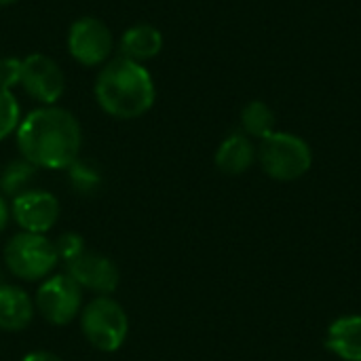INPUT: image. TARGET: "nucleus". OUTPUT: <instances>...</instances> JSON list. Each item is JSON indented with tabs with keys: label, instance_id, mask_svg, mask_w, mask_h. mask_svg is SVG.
I'll list each match as a JSON object with an SVG mask.
<instances>
[{
	"label": "nucleus",
	"instance_id": "nucleus-1",
	"mask_svg": "<svg viewBox=\"0 0 361 361\" xmlns=\"http://www.w3.org/2000/svg\"><path fill=\"white\" fill-rule=\"evenodd\" d=\"M82 131L72 112L57 106H42L21 118L17 148L34 167L68 169L80 152Z\"/></svg>",
	"mask_w": 361,
	"mask_h": 361
},
{
	"label": "nucleus",
	"instance_id": "nucleus-2",
	"mask_svg": "<svg viewBox=\"0 0 361 361\" xmlns=\"http://www.w3.org/2000/svg\"><path fill=\"white\" fill-rule=\"evenodd\" d=\"M157 97L152 74L140 61L110 59L95 78V99L114 118H137L146 114Z\"/></svg>",
	"mask_w": 361,
	"mask_h": 361
},
{
	"label": "nucleus",
	"instance_id": "nucleus-3",
	"mask_svg": "<svg viewBox=\"0 0 361 361\" xmlns=\"http://www.w3.org/2000/svg\"><path fill=\"white\" fill-rule=\"evenodd\" d=\"M258 161L269 178L277 182H294L311 169L313 150L300 135L275 131L260 140Z\"/></svg>",
	"mask_w": 361,
	"mask_h": 361
},
{
	"label": "nucleus",
	"instance_id": "nucleus-4",
	"mask_svg": "<svg viewBox=\"0 0 361 361\" xmlns=\"http://www.w3.org/2000/svg\"><path fill=\"white\" fill-rule=\"evenodd\" d=\"M80 328L97 351L112 353L123 347L129 332V319L116 300L99 296L82 309Z\"/></svg>",
	"mask_w": 361,
	"mask_h": 361
},
{
	"label": "nucleus",
	"instance_id": "nucleus-5",
	"mask_svg": "<svg viewBox=\"0 0 361 361\" xmlns=\"http://www.w3.org/2000/svg\"><path fill=\"white\" fill-rule=\"evenodd\" d=\"M55 243H51L44 235L36 233H19L4 247V262L8 271L23 281L44 279L57 264Z\"/></svg>",
	"mask_w": 361,
	"mask_h": 361
},
{
	"label": "nucleus",
	"instance_id": "nucleus-6",
	"mask_svg": "<svg viewBox=\"0 0 361 361\" xmlns=\"http://www.w3.org/2000/svg\"><path fill=\"white\" fill-rule=\"evenodd\" d=\"M82 288L70 275L49 277L36 292V311L53 326L70 324L82 307Z\"/></svg>",
	"mask_w": 361,
	"mask_h": 361
},
{
	"label": "nucleus",
	"instance_id": "nucleus-7",
	"mask_svg": "<svg viewBox=\"0 0 361 361\" xmlns=\"http://www.w3.org/2000/svg\"><path fill=\"white\" fill-rule=\"evenodd\" d=\"M114 47L110 27L97 17H80L70 25L68 32V51L82 66L104 63Z\"/></svg>",
	"mask_w": 361,
	"mask_h": 361
},
{
	"label": "nucleus",
	"instance_id": "nucleus-8",
	"mask_svg": "<svg viewBox=\"0 0 361 361\" xmlns=\"http://www.w3.org/2000/svg\"><path fill=\"white\" fill-rule=\"evenodd\" d=\"M21 85L34 99L53 106L66 91V76L55 59L34 53L21 59Z\"/></svg>",
	"mask_w": 361,
	"mask_h": 361
},
{
	"label": "nucleus",
	"instance_id": "nucleus-9",
	"mask_svg": "<svg viewBox=\"0 0 361 361\" xmlns=\"http://www.w3.org/2000/svg\"><path fill=\"white\" fill-rule=\"evenodd\" d=\"M13 218L25 233L44 235L59 216V203L51 192L25 190L13 199Z\"/></svg>",
	"mask_w": 361,
	"mask_h": 361
},
{
	"label": "nucleus",
	"instance_id": "nucleus-10",
	"mask_svg": "<svg viewBox=\"0 0 361 361\" xmlns=\"http://www.w3.org/2000/svg\"><path fill=\"white\" fill-rule=\"evenodd\" d=\"M68 264V275L80 286L97 294H112L118 286V271L112 260L95 252L82 250Z\"/></svg>",
	"mask_w": 361,
	"mask_h": 361
},
{
	"label": "nucleus",
	"instance_id": "nucleus-11",
	"mask_svg": "<svg viewBox=\"0 0 361 361\" xmlns=\"http://www.w3.org/2000/svg\"><path fill=\"white\" fill-rule=\"evenodd\" d=\"M326 347L345 361H361V315H343L328 328Z\"/></svg>",
	"mask_w": 361,
	"mask_h": 361
},
{
	"label": "nucleus",
	"instance_id": "nucleus-12",
	"mask_svg": "<svg viewBox=\"0 0 361 361\" xmlns=\"http://www.w3.org/2000/svg\"><path fill=\"white\" fill-rule=\"evenodd\" d=\"M258 159V150L245 133H231L216 150V167L226 176L245 173L254 161Z\"/></svg>",
	"mask_w": 361,
	"mask_h": 361
},
{
	"label": "nucleus",
	"instance_id": "nucleus-13",
	"mask_svg": "<svg viewBox=\"0 0 361 361\" xmlns=\"http://www.w3.org/2000/svg\"><path fill=\"white\" fill-rule=\"evenodd\" d=\"M34 317L32 298L15 286H0V330L19 332L30 326Z\"/></svg>",
	"mask_w": 361,
	"mask_h": 361
},
{
	"label": "nucleus",
	"instance_id": "nucleus-14",
	"mask_svg": "<svg viewBox=\"0 0 361 361\" xmlns=\"http://www.w3.org/2000/svg\"><path fill=\"white\" fill-rule=\"evenodd\" d=\"M121 55L133 61H146L161 53L163 49V34L159 27L150 23H137L123 32L121 36Z\"/></svg>",
	"mask_w": 361,
	"mask_h": 361
},
{
	"label": "nucleus",
	"instance_id": "nucleus-15",
	"mask_svg": "<svg viewBox=\"0 0 361 361\" xmlns=\"http://www.w3.org/2000/svg\"><path fill=\"white\" fill-rule=\"evenodd\" d=\"M241 127L247 137H258V140L269 137L271 133L277 131L275 129L277 118H275L273 108L262 99H252L241 110Z\"/></svg>",
	"mask_w": 361,
	"mask_h": 361
},
{
	"label": "nucleus",
	"instance_id": "nucleus-16",
	"mask_svg": "<svg viewBox=\"0 0 361 361\" xmlns=\"http://www.w3.org/2000/svg\"><path fill=\"white\" fill-rule=\"evenodd\" d=\"M32 176H34V165H32V163H27L25 159L13 161V163H8V165L0 171V188H2L6 195L21 192V188L30 182Z\"/></svg>",
	"mask_w": 361,
	"mask_h": 361
},
{
	"label": "nucleus",
	"instance_id": "nucleus-17",
	"mask_svg": "<svg viewBox=\"0 0 361 361\" xmlns=\"http://www.w3.org/2000/svg\"><path fill=\"white\" fill-rule=\"evenodd\" d=\"M70 182L72 186L80 192V195H87V192H93L99 184H102V173L97 171L95 165H91L89 161H80L76 159L70 167Z\"/></svg>",
	"mask_w": 361,
	"mask_h": 361
},
{
	"label": "nucleus",
	"instance_id": "nucleus-18",
	"mask_svg": "<svg viewBox=\"0 0 361 361\" xmlns=\"http://www.w3.org/2000/svg\"><path fill=\"white\" fill-rule=\"evenodd\" d=\"M21 123V110L19 102L8 89L0 87V140L8 137L13 131H17Z\"/></svg>",
	"mask_w": 361,
	"mask_h": 361
},
{
	"label": "nucleus",
	"instance_id": "nucleus-19",
	"mask_svg": "<svg viewBox=\"0 0 361 361\" xmlns=\"http://www.w3.org/2000/svg\"><path fill=\"white\" fill-rule=\"evenodd\" d=\"M82 250H85V241H82V237L76 235V233H66V235H61V237L55 241L57 258H61V260H66V262H70L72 258H76Z\"/></svg>",
	"mask_w": 361,
	"mask_h": 361
},
{
	"label": "nucleus",
	"instance_id": "nucleus-20",
	"mask_svg": "<svg viewBox=\"0 0 361 361\" xmlns=\"http://www.w3.org/2000/svg\"><path fill=\"white\" fill-rule=\"evenodd\" d=\"M17 85H21V59L2 57L0 59V87L11 91Z\"/></svg>",
	"mask_w": 361,
	"mask_h": 361
},
{
	"label": "nucleus",
	"instance_id": "nucleus-21",
	"mask_svg": "<svg viewBox=\"0 0 361 361\" xmlns=\"http://www.w3.org/2000/svg\"><path fill=\"white\" fill-rule=\"evenodd\" d=\"M21 361H61L57 355L49 353V351H34V353H27Z\"/></svg>",
	"mask_w": 361,
	"mask_h": 361
},
{
	"label": "nucleus",
	"instance_id": "nucleus-22",
	"mask_svg": "<svg viewBox=\"0 0 361 361\" xmlns=\"http://www.w3.org/2000/svg\"><path fill=\"white\" fill-rule=\"evenodd\" d=\"M6 222H8V207H6L4 199L0 197V233L6 228Z\"/></svg>",
	"mask_w": 361,
	"mask_h": 361
},
{
	"label": "nucleus",
	"instance_id": "nucleus-23",
	"mask_svg": "<svg viewBox=\"0 0 361 361\" xmlns=\"http://www.w3.org/2000/svg\"><path fill=\"white\" fill-rule=\"evenodd\" d=\"M13 2H17V0H0V6H8V4H13Z\"/></svg>",
	"mask_w": 361,
	"mask_h": 361
},
{
	"label": "nucleus",
	"instance_id": "nucleus-24",
	"mask_svg": "<svg viewBox=\"0 0 361 361\" xmlns=\"http://www.w3.org/2000/svg\"><path fill=\"white\" fill-rule=\"evenodd\" d=\"M0 286H2V283H0Z\"/></svg>",
	"mask_w": 361,
	"mask_h": 361
}]
</instances>
